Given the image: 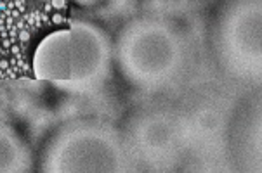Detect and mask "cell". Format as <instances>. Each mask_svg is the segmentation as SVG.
I'll return each instance as SVG.
<instances>
[{
    "label": "cell",
    "instance_id": "6da1fadb",
    "mask_svg": "<svg viewBox=\"0 0 262 173\" xmlns=\"http://www.w3.org/2000/svg\"><path fill=\"white\" fill-rule=\"evenodd\" d=\"M113 64V43L92 21L77 19L47 33L32 57L33 77L73 95H89L106 83Z\"/></svg>",
    "mask_w": 262,
    "mask_h": 173
},
{
    "label": "cell",
    "instance_id": "7a4b0ae2",
    "mask_svg": "<svg viewBox=\"0 0 262 173\" xmlns=\"http://www.w3.org/2000/svg\"><path fill=\"white\" fill-rule=\"evenodd\" d=\"M186 56L183 33L162 17L141 16L128 21L113 43L120 75L146 92L172 85L183 73Z\"/></svg>",
    "mask_w": 262,
    "mask_h": 173
},
{
    "label": "cell",
    "instance_id": "3957f363",
    "mask_svg": "<svg viewBox=\"0 0 262 173\" xmlns=\"http://www.w3.org/2000/svg\"><path fill=\"white\" fill-rule=\"evenodd\" d=\"M132 170L125 135L108 121L73 119L61 125L42 149L43 173H123Z\"/></svg>",
    "mask_w": 262,
    "mask_h": 173
},
{
    "label": "cell",
    "instance_id": "277c9868",
    "mask_svg": "<svg viewBox=\"0 0 262 173\" xmlns=\"http://www.w3.org/2000/svg\"><path fill=\"white\" fill-rule=\"evenodd\" d=\"M217 63L229 77L259 82L262 73L260 0H229L214 24Z\"/></svg>",
    "mask_w": 262,
    "mask_h": 173
},
{
    "label": "cell",
    "instance_id": "5b68a950",
    "mask_svg": "<svg viewBox=\"0 0 262 173\" xmlns=\"http://www.w3.org/2000/svg\"><path fill=\"white\" fill-rule=\"evenodd\" d=\"M125 142L130 156L137 161L151 168H167L184 149L186 130L172 113L148 109L128 121Z\"/></svg>",
    "mask_w": 262,
    "mask_h": 173
},
{
    "label": "cell",
    "instance_id": "8992f818",
    "mask_svg": "<svg viewBox=\"0 0 262 173\" xmlns=\"http://www.w3.org/2000/svg\"><path fill=\"white\" fill-rule=\"evenodd\" d=\"M262 119H260V103L255 106L248 104L236 114V121L231 132L233 154L238 170L255 171L262 170L260 163V139H262Z\"/></svg>",
    "mask_w": 262,
    "mask_h": 173
},
{
    "label": "cell",
    "instance_id": "52a82bcc",
    "mask_svg": "<svg viewBox=\"0 0 262 173\" xmlns=\"http://www.w3.org/2000/svg\"><path fill=\"white\" fill-rule=\"evenodd\" d=\"M32 151L14 127L0 121V173H26L32 170Z\"/></svg>",
    "mask_w": 262,
    "mask_h": 173
},
{
    "label": "cell",
    "instance_id": "ba28073f",
    "mask_svg": "<svg viewBox=\"0 0 262 173\" xmlns=\"http://www.w3.org/2000/svg\"><path fill=\"white\" fill-rule=\"evenodd\" d=\"M75 2H78L80 6H94L99 0H75Z\"/></svg>",
    "mask_w": 262,
    "mask_h": 173
},
{
    "label": "cell",
    "instance_id": "9c48e42d",
    "mask_svg": "<svg viewBox=\"0 0 262 173\" xmlns=\"http://www.w3.org/2000/svg\"><path fill=\"white\" fill-rule=\"evenodd\" d=\"M38 2H46V0H38Z\"/></svg>",
    "mask_w": 262,
    "mask_h": 173
}]
</instances>
